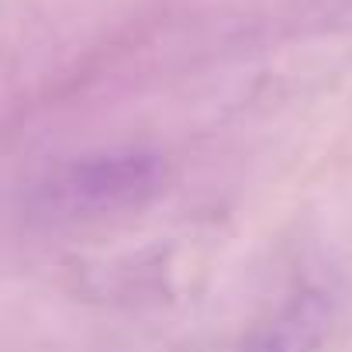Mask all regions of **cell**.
Here are the masks:
<instances>
[{
	"instance_id": "1",
	"label": "cell",
	"mask_w": 352,
	"mask_h": 352,
	"mask_svg": "<svg viewBox=\"0 0 352 352\" xmlns=\"http://www.w3.org/2000/svg\"><path fill=\"white\" fill-rule=\"evenodd\" d=\"M166 187V162L152 148H104L56 166L32 190V218L97 225L145 211Z\"/></svg>"
},
{
	"instance_id": "2",
	"label": "cell",
	"mask_w": 352,
	"mask_h": 352,
	"mask_svg": "<svg viewBox=\"0 0 352 352\" xmlns=\"http://www.w3.org/2000/svg\"><path fill=\"white\" fill-rule=\"evenodd\" d=\"M335 321V297L318 287H297L245 338L242 352H321Z\"/></svg>"
}]
</instances>
